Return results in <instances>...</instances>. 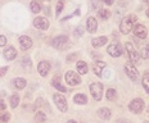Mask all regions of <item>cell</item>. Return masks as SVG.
<instances>
[{
    "label": "cell",
    "mask_w": 149,
    "mask_h": 123,
    "mask_svg": "<svg viewBox=\"0 0 149 123\" xmlns=\"http://www.w3.org/2000/svg\"><path fill=\"white\" fill-rule=\"evenodd\" d=\"M105 96H107L108 100H114V99H116V90L109 88V90L107 91V94H105Z\"/></svg>",
    "instance_id": "f1b7e54d"
},
{
    "label": "cell",
    "mask_w": 149,
    "mask_h": 123,
    "mask_svg": "<svg viewBox=\"0 0 149 123\" xmlns=\"http://www.w3.org/2000/svg\"><path fill=\"white\" fill-rule=\"evenodd\" d=\"M132 31H134L135 36H138V37H140V39L147 37V28L144 26H141V24H135Z\"/></svg>",
    "instance_id": "8fae6325"
},
{
    "label": "cell",
    "mask_w": 149,
    "mask_h": 123,
    "mask_svg": "<svg viewBox=\"0 0 149 123\" xmlns=\"http://www.w3.org/2000/svg\"><path fill=\"white\" fill-rule=\"evenodd\" d=\"M45 1H49V0H45Z\"/></svg>",
    "instance_id": "ee69618b"
},
{
    "label": "cell",
    "mask_w": 149,
    "mask_h": 123,
    "mask_svg": "<svg viewBox=\"0 0 149 123\" xmlns=\"http://www.w3.org/2000/svg\"><path fill=\"white\" fill-rule=\"evenodd\" d=\"M22 62H23V63H22L23 67H27V68H30V67H31V62H30V58L29 57H26Z\"/></svg>",
    "instance_id": "1f68e13d"
},
{
    "label": "cell",
    "mask_w": 149,
    "mask_h": 123,
    "mask_svg": "<svg viewBox=\"0 0 149 123\" xmlns=\"http://www.w3.org/2000/svg\"><path fill=\"white\" fill-rule=\"evenodd\" d=\"M102 3H104L107 5H112L113 4V0H102Z\"/></svg>",
    "instance_id": "d590c367"
},
{
    "label": "cell",
    "mask_w": 149,
    "mask_h": 123,
    "mask_svg": "<svg viewBox=\"0 0 149 123\" xmlns=\"http://www.w3.org/2000/svg\"><path fill=\"white\" fill-rule=\"evenodd\" d=\"M10 118V114L9 113H3L1 117H0V123H7Z\"/></svg>",
    "instance_id": "f546056e"
},
{
    "label": "cell",
    "mask_w": 149,
    "mask_h": 123,
    "mask_svg": "<svg viewBox=\"0 0 149 123\" xmlns=\"http://www.w3.org/2000/svg\"><path fill=\"white\" fill-rule=\"evenodd\" d=\"M7 70H8V68H7V67H4V68H0V76H4Z\"/></svg>",
    "instance_id": "e575fe53"
},
{
    "label": "cell",
    "mask_w": 149,
    "mask_h": 123,
    "mask_svg": "<svg viewBox=\"0 0 149 123\" xmlns=\"http://www.w3.org/2000/svg\"><path fill=\"white\" fill-rule=\"evenodd\" d=\"M77 72L80 75H86L88 73V64L85 62H79L77 63Z\"/></svg>",
    "instance_id": "d6986e66"
},
{
    "label": "cell",
    "mask_w": 149,
    "mask_h": 123,
    "mask_svg": "<svg viewBox=\"0 0 149 123\" xmlns=\"http://www.w3.org/2000/svg\"><path fill=\"white\" fill-rule=\"evenodd\" d=\"M129 108H130V110H131L132 113H140L141 110H143V108H144V101H143L141 99H134L130 103V105H129Z\"/></svg>",
    "instance_id": "52a82bcc"
},
{
    "label": "cell",
    "mask_w": 149,
    "mask_h": 123,
    "mask_svg": "<svg viewBox=\"0 0 149 123\" xmlns=\"http://www.w3.org/2000/svg\"><path fill=\"white\" fill-rule=\"evenodd\" d=\"M145 123H149V122H145Z\"/></svg>",
    "instance_id": "f6af8a7d"
},
{
    "label": "cell",
    "mask_w": 149,
    "mask_h": 123,
    "mask_svg": "<svg viewBox=\"0 0 149 123\" xmlns=\"http://www.w3.org/2000/svg\"><path fill=\"white\" fill-rule=\"evenodd\" d=\"M91 57H93V58H98V59H100V54H95V53H93V54H91Z\"/></svg>",
    "instance_id": "f35d334b"
},
{
    "label": "cell",
    "mask_w": 149,
    "mask_h": 123,
    "mask_svg": "<svg viewBox=\"0 0 149 123\" xmlns=\"http://www.w3.org/2000/svg\"><path fill=\"white\" fill-rule=\"evenodd\" d=\"M126 50L127 53H129V57H130V60H131L132 64H136L139 63V59H140V57H139V53L134 49V46H132L130 42H127L126 44Z\"/></svg>",
    "instance_id": "5b68a950"
},
{
    "label": "cell",
    "mask_w": 149,
    "mask_h": 123,
    "mask_svg": "<svg viewBox=\"0 0 149 123\" xmlns=\"http://www.w3.org/2000/svg\"><path fill=\"white\" fill-rule=\"evenodd\" d=\"M49 69H50V64L48 62H40L39 66H37V70H39L40 76H46L49 73Z\"/></svg>",
    "instance_id": "7c38bea8"
},
{
    "label": "cell",
    "mask_w": 149,
    "mask_h": 123,
    "mask_svg": "<svg viewBox=\"0 0 149 123\" xmlns=\"http://www.w3.org/2000/svg\"><path fill=\"white\" fill-rule=\"evenodd\" d=\"M73 101L74 103H77V104H80V105H82V104L88 103V97H86L85 95H82V94H77L76 96L73 97Z\"/></svg>",
    "instance_id": "ffe728a7"
},
{
    "label": "cell",
    "mask_w": 149,
    "mask_h": 123,
    "mask_svg": "<svg viewBox=\"0 0 149 123\" xmlns=\"http://www.w3.org/2000/svg\"><path fill=\"white\" fill-rule=\"evenodd\" d=\"M86 28H88V31H89L90 33H94L95 31H97V28H98V22H97V19H95L94 17H90L89 19H88Z\"/></svg>",
    "instance_id": "4fadbf2b"
},
{
    "label": "cell",
    "mask_w": 149,
    "mask_h": 123,
    "mask_svg": "<svg viewBox=\"0 0 149 123\" xmlns=\"http://www.w3.org/2000/svg\"><path fill=\"white\" fill-rule=\"evenodd\" d=\"M103 68H105V63L104 62H95L94 66H93V69H94V73L97 75L98 77H102V72H103Z\"/></svg>",
    "instance_id": "9a60e30c"
},
{
    "label": "cell",
    "mask_w": 149,
    "mask_h": 123,
    "mask_svg": "<svg viewBox=\"0 0 149 123\" xmlns=\"http://www.w3.org/2000/svg\"><path fill=\"white\" fill-rule=\"evenodd\" d=\"M63 5H64L63 0H59V1H58V4H57V14H59L61 12H62V9H63Z\"/></svg>",
    "instance_id": "4dcf8cb0"
},
{
    "label": "cell",
    "mask_w": 149,
    "mask_h": 123,
    "mask_svg": "<svg viewBox=\"0 0 149 123\" xmlns=\"http://www.w3.org/2000/svg\"><path fill=\"white\" fill-rule=\"evenodd\" d=\"M52 85L54 86L55 88H58V90H59V91H62V92H66V91H67V90H66V87H64V86H62V85L59 84V78H58V77H55V78H53Z\"/></svg>",
    "instance_id": "7402d4cb"
},
{
    "label": "cell",
    "mask_w": 149,
    "mask_h": 123,
    "mask_svg": "<svg viewBox=\"0 0 149 123\" xmlns=\"http://www.w3.org/2000/svg\"><path fill=\"white\" fill-rule=\"evenodd\" d=\"M68 123H77L76 121H73V119H71V121H68Z\"/></svg>",
    "instance_id": "60d3db41"
},
{
    "label": "cell",
    "mask_w": 149,
    "mask_h": 123,
    "mask_svg": "<svg viewBox=\"0 0 149 123\" xmlns=\"http://www.w3.org/2000/svg\"><path fill=\"white\" fill-rule=\"evenodd\" d=\"M5 109V104L3 101H0V110H4Z\"/></svg>",
    "instance_id": "74e56055"
},
{
    "label": "cell",
    "mask_w": 149,
    "mask_h": 123,
    "mask_svg": "<svg viewBox=\"0 0 149 123\" xmlns=\"http://www.w3.org/2000/svg\"><path fill=\"white\" fill-rule=\"evenodd\" d=\"M33 26L36 27V28H39V30H48V27H49V22H48V19L44 17H37L33 19Z\"/></svg>",
    "instance_id": "30bf717a"
},
{
    "label": "cell",
    "mask_w": 149,
    "mask_h": 123,
    "mask_svg": "<svg viewBox=\"0 0 149 123\" xmlns=\"http://www.w3.org/2000/svg\"><path fill=\"white\" fill-rule=\"evenodd\" d=\"M74 59H76V54H72V55H70V57L67 58V60H68V62H71V60H74Z\"/></svg>",
    "instance_id": "8d00e7d4"
},
{
    "label": "cell",
    "mask_w": 149,
    "mask_h": 123,
    "mask_svg": "<svg viewBox=\"0 0 149 123\" xmlns=\"http://www.w3.org/2000/svg\"><path fill=\"white\" fill-rule=\"evenodd\" d=\"M66 81L68 82V85H71V86H77L81 82V78H80V76L77 75L76 72L70 70V72L66 73Z\"/></svg>",
    "instance_id": "8992f818"
},
{
    "label": "cell",
    "mask_w": 149,
    "mask_h": 123,
    "mask_svg": "<svg viewBox=\"0 0 149 123\" xmlns=\"http://www.w3.org/2000/svg\"><path fill=\"white\" fill-rule=\"evenodd\" d=\"M118 123H130V122L127 121V119H120V121H118Z\"/></svg>",
    "instance_id": "ab89813d"
},
{
    "label": "cell",
    "mask_w": 149,
    "mask_h": 123,
    "mask_svg": "<svg viewBox=\"0 0 149 123\" xmlns=\"http://www.w3.org/2000/svg\"><path fill=\"white\" fill-rule=\"evenodd\" d=\"M135 21H136V17H135L134 14L127 15L126 18H123V19L121 21V23H120V31L122 33H125V35H127L130 31H132V28H134V22H135Z\"/></svg>",
    "instance_id": "6da1fadb"
},
{
    "label": "cell",
    "mask_w": 149,
    "mask_h": 123,
    "mask_svg": "<svg viewBox=\"0 0 149 123\" xmlns=\"http://www.w3.org/2000/svg\"><path fill=\"white\" fill-rule=\"evenodd\" d=\"M147 15H148V17H149V9H148V10H147Z\"/></svg>",
    "instance_id": "b9f144b4"
},
{
    "label": "cell",
    "mask_w": 149,
    "mask_h": 123,
    "mask_svg": "<svg viewBox=\"0 0 149 123\" xmlns=\"http://www.w3.org/2000/svg\"><path fill=\"white\" fill-rule=\"evenodd\" d=\"M46 121V115L44 114V112H37L35 115V122L36 123H44Z\"/></svg>",
    "instance_id": "603a6c76"
},
{
    "label": "cell",
    "mask_w": 149,
    "mask_h": 123,
    "mask_svg": "<svg viewBox=\"0 0 149 123\" xmlns=\"http://www.w3.org/2000/svg\"><path fill=\"white\" fill-rule=\"evenodd\" d=\"M125 69H126L127 76H129L130 78L132 79V81H136V79H138L139 72H138V69H136L135 67H134V64H132V63H126Z\"/></svg>",
    "instance_id": "9c48e42d"
},
{
    "label": "cell",
    "mask_w": 149,
    "mask_h": 123,
    "mask_svg": "<svg viewBox=\"0 0 149 123\" xmlns=\"http://www.w3.org/2000/svg\"><path fill=\"white\" fill-rule=\"evenodd\" d=\"M107 51H108V54L111 55V57H114V58H118L122 55V48H121V45L118 44H112L108 46V49H107Z\"/></svg>",
    "instance_id": "ba28073f"
},
{
    "label": "cell",
    "mask_w": 149,
    "mask_h": 123,
    "mask_svg": "<svg viewBox=\"0 0 149 123\" xmlns=\"http://www.w3.org/2000/svg\"><path fill=\"white\" fill-rule=\"evenodd\" d=\"M4 57L7 58L8 60H13L15 57H17V50L13 48V46H9L7 50L4 51Z\"/></svg>",
    "instance_id": "2e32d148"
},
{
    "label": "cell",
    "mask_w": 149,
    "mask_h": 123,
    "mask_svg": "<svg viewBox=\"0 0 149 123\" xmlns=\"http://www.w3.org/2000/svg\"><path fill=\"white\" fill-rule=\"evenodd\" d=\"M13 84L15 86V88H18V90H22V88L26 87V79L23 78H15L13 81Z\"/></svg>",
    "instance_id": "44dd1931"
},
{
    "label": "cell",
    "mask_w": 149,
    "mask_h": 123,
    "mask_svg": "<svg viewBox=\"0 0 149 123\" xmlns=\"http://www.w3.org/2000/svg\"><path fill=\"white\" fill-rule=\"evenodd\" d=\"M82 33H84L82 27H77L76 31H74V36H77V37H79V36H82Z\"/></svg>",
    "instance_id": "d6a6232c"
},
{
    "label": "cell",
    "mask_w": 149,
    "mask_h": 123,
    "mask_svg": "<svg viewBox=\"0 0 149 123\" xmlns=\"http://www.w3.org/2000/svg\"><path fill=\"white\" fill-rule=\"evenodd\" d=\"M90 92H91V96L97 101H99L103 96V85L99 84V82L91 84L90 85Z\"/></svg>",
    "instance_id": "7a4b0ae2"
},
{
    "label": "cell",
    "mask_w": 149,
    "mask_h": 123,
    "mask_svg": "<svg viewBox=\"0 0 149 123\" xmlns=\"http://www.w3.org/2000/svg\"><path fill=\"white\" fill-rule=\"evenodd\" d=\"M141 84H143V86H144L145 90H147V92L149 94V73H145V75L143 76Z\"/></svg>",
    "instance_id": "cb8c5ba5"
},
{
    "label": "cell",
    "mask_w": 149,
    "mask_h": 123,
    "mask_svg": "<svg viewBox=\"0 0 149 123\" xmlns=\"http://www.w3.org/2000/svg\"><path fill=\"white\" fill-rule=\"evenodd\" d=\"M19 44H21V48L23 50H27L32 46V40H31L29 36H21L19 37Z\"/></svg>",
    "instance_id": "5bb4252c"
},
{
    "label": "cell",
    "mask_w": 149,
    "mask_h": 123,
    "mask_svg": "<svg viewBox=\"0 0 149 123\" xmlns=\"http://www.w3.org/2000/svg\"><path fill=\"white\" fill-rule=\"evenodd\" d=\"M53 99H54L55 105L58 106V109H59L61 112H67V109H68L67 100H66V97H64L63 95H61V94H54V95H53Z\"/></svg>",
    "instance_id": "3957f363"
},
{
    "label": "cell",
    "mask_w": 149,
    "mask_h": 123,
    "mask_svg": "<svg viewBox=\"0 0 149 123\" xmlns=\"http://www.w3.org/2000/svg\"><path fill=\"white\" fill-rule=\"evenodd\" d=\"M18 103H19V96H18V95H13V96L10 97V106L12 108H17Z\"/></svg>",
    "instance_id": "83f0119b"
},
{
    "label": "cell",
    "mask_w": 149,
    "mask_h": 123,
    "mask_svg": "<svg viewBox=\"0 0 149 123\" xmlns=\"http://www.w3.org/2000/svg\"><path fill=\"white\" fill-rule=\"evenodd\" d=\"M7 44V39H5V36L0 35V46H4Z\"/></svg>",
    "instance_id": "836d02e7"
},
{
    "label": "cell",
    "mask_w": 149,
    "mask_h": 123,
    "mask_svg": "<svg viewBox=\"0 0 149 123\" xmlns=\"http://www.w3.org/2000/svg\"><path fill=\"white\" fill-rule=\"evenodd\" d=\"M30 7H31V10H32L33 13H39V12L41 10V7H40V4L36 1V0H32V1H31Z\"/></svg>",
    "instance_id": "484cf974"
},
{
    "label": "cell",
    "mask_w": 149,
    "mask_h": 123,
    "mask_svg": "<svg viewBox=\"0 0 149 123\" xmlns=\"http://www.w3.org/2000/svg\"><path fill=\"white\" fill-rule=\"evenodd\" d=\"M141 1H144V3H147V1H149V0H141Z\"/></svg>",
    "instance_id": "7bdbcfd3"
},
{
    "label": "cell",
    "mask_w": 149,
    "mask_h": 123,
    "mask_svg": "<svg viewBox=\"0 0 149 123\" xmlns=\"http://www.w3.org/2000/svg\"><path fill=\"white\" fill-rule=\"evenodd\" d=\"M105 42H107V37H104V36H100V37H97L91 41V44L94 48H100V46L105 45Z\"/></svg>",
    "instance_id": "ac0fdd59"
},
{
    "label": "cell",
    "mask_w": 149,
    "mask_h": 123,
    "mask_svg": "<svg viewBox=\"0 0 149 123\" xmlns=\"http://www.w3.org/2000/svg\"><path fill=\"white\" fill-rule=\"evenodd\" d=\"M98 115H99V118H102V119H109L111 118V110L108 109V108H100V109L98 110Z\"/></svg>",
    "instance_id": "e0dca14e"
},
{
    "label": "cell",
    "mask_w": 149,
    "mask_h": 123,
    "mask_svg": "<svg viewBox=\"0 0 149 123\" xmlns=\"http://www.w3.org/2000/svg\"><path fill=\"white\" fill-rule=\"evenodd\" d=\"M99 17L102 19H108L111 17V12L108 9H99Z\"/></svg>",
    "instance_id": "d4e9b609"
},
{
    "label": "cell",
    "mask_w": 149,
    "mask_h": 123,
    "mask_svg": "<svg viewBox=\"0 0 149 123\" xmlns=\"http://www.w3.org/2000/svg\"><path fill=\"white\" fill-rule=\"evenodd\" d=\"M68 45V37L67 36H58V37H55L53 40V46H54L55 49H58V50H63V49H66Z\"/></svg>",
    "instance_id": "277c9868"
},
{
    "label": "cell",
    "mask_w": 149,
    "mask_h": 123,
    "mask_svg": "<svg viewBox=\"0 0 149 123\" xmlns=\"http://www.w3.org/2000/svg\"><path fill=\"white\" fill-rule=\"evenodd\" d=\"M140 55H141V58H143V59H148V58H149V45L144 46V48L141 49Z\"/></svg>",
    "instance_id": "4316f807"
}]
</instances>
